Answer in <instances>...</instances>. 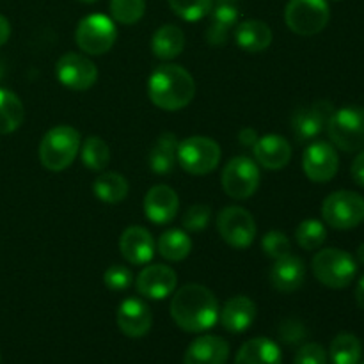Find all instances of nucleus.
<instances>
[{
  "label": "nucleus",
  "instance_id": "obj_1",
  "mask_svg": "<svg viewBox=\"0 0 364 364\" xmlns=\"http://www.w3.org/2000/svg\"><path fill=\"white\" fill-rule=\"evenodd\" d=\"M219 302L203 284L188 283L178 288L171 301V316L185 333H205L219 320Z\"/></svg>",
  "mask_w": 364,
  "mask_h": 364
},
{
  "label": "nucleus",
  "instance_id": "obj_2",
  "mask_svg": "<svg viewBox=\"0 0 364 364\" xmlns=\"http://www.w3.org/2000/svg\"><path fill=\"white\" fill-rule=\"evenodd\" d=\"M148 96L155 107L176 112L191 105L196 96V80L183 66L162 64L148 78Z\"/></svg>",
  "mask_w": 364,
  "mask_h": 364
},
{
  "label": "nucleus",
  "instance_id": "obj_3",
  "mask_svg": "<svg viewBox=\"0 0 364 364\" xmlns=\"http://www.w3.org/2000/svg\"><path fill=\"white\" fill-rule=\"evenodd\" d=\"M82 139L77 128L70 124H59L53 127L43 135L39 142V162L46 171L60 173L68 169L75 162L77 155L80 153Z\"/></svg>",
  "mask_w": 364,
  "mask_h": 364
},
{
  "label": "nucleus",
  "instance_id": "obj_4",
  "mask_svg": "<svg viewBox=\"0 0 364 364\" xmlns=\"http://www.w3.org/2000/svg\"><path fill=\"white\" fill-rule=\"evenodd\" d=\"M311 269L323 287L341 290L355 279L358 263L354 256L348 255L343 249L327 247L316 252L311 262Z\"/></svg>",
  "mask_w": 364,
  "mask_h": 364
},
{
  "label": "nucleus",
  "instance_id": "obj_5",
  "mask_svg": "<svg viewBox=\"0 0 364 364\" xmlns=\"http://www.w3.org/2000/svg\"><path fill=\"white\" fill-rule=\"evenodd\" d=\"M327 135L338 149L355 153L364 149V107H343L334 110L327 123Z\"/></svg>",
  "mask_w": 364,
  "mask_h": 364
},
{
  "label": "nucleus",
  "instance_id": "obj_6",
  "mask_svg": "<svg viewBox=\"0 0 364 364\" xmlns=\"http://www.w3.org/2000/svg\"><path fill=\"white\" fill-rule=\"evenodd\" d=\"M178 162L188 174L205 176L219 167L220 146L210 137L192 135L178 144Z\"/></svg>",
  "mask_w": 364,
  "mask_h": 364
},
{
  "label": "nucleus",
  "instance_id": "obj_7",
  "mask_svg": "<svg viewBox=\"0 0 364 364\" xmlns=\"http://www.w3.org/2000/svg\"><path fill=\"white\" fill-rule=\"evenodd\" d=\"M116 39L117 28L114 20L100 13L82 18L75 31V41L78 48L87 55H103L112 48Z\"/></svg>",
  "mask_w": 364,
  "mask_h": 364
},
{
  "label": "nucleus",
  "instance_id": "obj_8",
  "mask_svg": "<svg viewBox=\"0 0 364 364\" xmlns=\"http://www.w3.org/2000/svg\"><path fill=\"white\" fill-rule=\"evenodd\" d=\"M322 217L334 230H354L364 220V198L352 191L333 192L323 199Z\"/></svg>",
  "mask_w": 364,
  "mask_h": 364
},
{
  "label": "nucleus",
  "instance_id": "obj_9",
  "mask_svg": "<svg viewBox=\"0 0 364 364\" xmlns=\"http://www.w3.org/2000/svg\"><path fill=\"white\" fill-rule=\"evenodd\" d=\"M331 9L327 0H290L284 9V21L297 36H315L327 27Z\"/></svg>",
  "mask_w": 364,
  "mask_h": 364
},
{
  "label": "nucleus",
  "instance_id": "obj_10",
  "mask_svg": "<svg viewBox=\"0 0 364 364\" xmlns=\"http://www.w3.org/2000/svg\"><path fill=\"white\" fill-rule=\"evenodd\" d=\"M259 180H262V174H259L256 160L244 155L231 159L220 176L224 192L231 199H238V201H244V199L255 196L259 187Z\"/></svg>",
  "mask_w": 364,
  "mask_h": 364
},
{
  "label": "nucleus",
  "instance_id": "obj_11",
  "mask_svg": "<svg viewBox=\"0 0 364 364\" xmlns=\"http://www.w3.org/2000/svg\"><path fill=\"white\" fill-rule=\"evenodd\" d=\"M217 231L231 247L247 249L256 238L255 217L242 206H228L217 215Z\"/></svg>",
  "mask_w": 364,
  "mask_h": 364
},
{
  "label": "nucleus",
  "instance_id": "obj_12",
  "mask_svg": "<svg viewBox=\"0 0 364 364\" xmlns=\"http://www.w3.org/2000/svg\"><path fill=\"white\" fill-rule=\"evenodd\" d=\"M55 75L64 87L71 91H87L98 80V68L85 55L68 52L57 60Z\"/></svg>",
  "mask_w": 364,
  "mask_h": 364
},
{
  "label": "nucleus",
  "instance_id": "obj_13",
  "mask_svg": "<svg viewBox=\"0 0 364 364\" xmlns=\"http://www.w3.org/2000/svg\"><path fill=\"white\" fill-rule=\"evenodd\" d=\"M304 174L315 183H327L333 180L340 169V156L336 148L326 141H316L306 148L302 156Z\"/></svg>",
  "mask_w": 364,
  "mask_h": 364
},
{
  "label": "nucleus",
  "instance_id": "obj_14",
  "mask_svg": "<svg viewBox=\"0 0 364 364\" xmlns=\"http://www.w3.org/2000/svg\"><path fill=\"white\" fill-rule=\"evenodd\" d=\"M176 272L162 263H148L135 279L137 294L149 301H164L176 291Z\"/></svg>",
  "mask_w": 364,
  "mask_h": 364
},
{
  "label": "nucleus",
  "instance_id": "obj_15",
  "mask_svg": "<svg viewBox=\"0 0 364 364\" xmlns=\"http://www.w3.org/2000/svg\"><path fill=\"white\" fill-rule=\"evenodd\" d=\"M334 105L327 100H318L308 107H301L291 116V130L299 142L313 141L327 128L331 116L334 112Z\"/></svg>",
  "mask_w": 364,
  "mask_h": 364
},
{
  "label": "nucleus",
  "instance_id": "obj_16",
  "mask_svg": "<svg viewBox=\"0 0 364 364\" xmlns=\"http://www.w3.org/2000/svg\"><path fill=\"white\" fill-rule=\"evenodd\" d=\"M153 326L151 309L141 299H124L117 309V327L128 338L146 336Z\"/></svg>",
  "mask_w": 364,
  "mask_h": 364
},
{
  "label": "nucleus",
  "instance_id": "obj_17",
  "mask_svg": "<svg viewBox=\"0 0 364 364\" xmlns=\"http://www.w3.org/2000/svg\"><path fill=\"white\" fill-rule=\"evenodd\" d=\"M180 210V199L178 194L167 185H155L149 188L144 196V213L149 223L169 224L176 219Z\"/></svg>",
  "mask_w": 364,
  "mask_h": 364
},
{
  "label": "nucleus",
  "instance_id": "obj_18",
  "mask_svg": "<svg viewBox=\"0 0 364 364\" xmlns=\"http://www.w3.org/2000/svg\"><path fill=\"white\" fill-rule=\"evenodd\" d=\"M155 240L146 228L130 226L121 233V256L130 265H148L155 256Z\"/></svg>",
  "mask_w": 364,
  "mask_h": 364
},
{
  "label": "nucleus",
  "instance_id": "obj_19",
  "mask_svg": "<svg viewBox=\"0 0 364 364\" xmlns=\"http://www.w3.org/2000/svg\"><path fill=\"white\" fill-rule=\"evenodd\" d=\"M252 153H255L256 164L263 169L281 171L290 164L291 144L281 135L269 134L258 137L256 144L252 146Z\"/></svg>",
  "mask_w": 364,
  "mask_h": 364
},
{
  "label": "nucleus",
  "instance_id": "obj_20",
  "mask_svg": "<svg viewBox=\"0 0 364 364\" xmlns=\"http://www.w3.org/2000/svg\"><path fill=\"white\" fill-rule=\"evenodd\" d=\"M230 358V345L224 338L205 334L188 345L183 364H226Z\"/></svg>",
  "mask_w": 364,
  "mask_h": 364
},
{
  "label": "nucleus",
  "instance_id": "obj_21",
  "mask_svg": "<svg viewBox=\"0 0 364 364\" xmlns=\"http://www.w3.org/2000/svg\"><path fill=\"white\" fill-rule=\"evenodd\" d=\"M270 284L281 294H291L304 284L306 263L299 256L287 255L279 259H274L270 269Z\"/></svg>",
  "mask_w": 364,
  "mask_h": 364
},
{
  "label": "nucleus",
  "instance_id": "obj_22",
  "mask_svg": "<svg viewBox=\"0 0 364 364\" xmlns=\"http://www.w3.org/2000/svg\"><path fill=\"white\" fill-rule=\"evenodd\" d=\"M220 323L231 334L245 333L252 326L256 318V304L252 299L245 295H235L226 301L224 308L219 313Z\"/></svg>",
  "mask_w": 364,
  "mask_h": 364
},
{
  "label": "nucleus",
  "instance_id": "obj_23",
  "mask_svg": "<svg viewBox=\"0 0 364 364\" xmlns=\"http://www.w3.org/2000/svg\"><path fill=\"white\" fill-rule=\"evenodd\" d=\"M272 38V28L262 20H244L235 27V41L247 53H259L267 50Z\"/></svg>",
  "mask_w": 364,
  "mask_h": 364
},
{
  "label": "nucleus",
  "instance_id": "obj_24",
  "mask_svg": "<svg viewBox=\"0 0 364 364\" xmlns=\"http://www.w3.org/2000/svg\"><path fill=\"white\" fill-rule=\"evenodd\" d=\"M235 364H283V354L276 341L269 338H252L242 345Z\"/></svg>",
  "mask_w": 364,
  "mask_h": 364
},
{
  "label": "nucleus",
  "instance_id": "obj_25",
  "mask_svg": "<svg viewBox=\"0 0 364 364\" xmlns=\"http://www.w3.org/2000/svg\"><path fill=\"white\" fill-rule=\"evenodd\" d=\"M208 16L210 25L206 27V41H208V45H226L231 31L237 27L238 18H240L237 6H215Z\"/></svg>",
  "mask_w": 364,
  "mask_h": 364
},
{
  "label": "nucleus",
  "instance_id": "obj_26",
  "mask_svg": "<svg viewBox=\"0 0 364 364\" xmlns=\"http://www.w3.org/2000/svg\"><path fill=\"white\" fill-rule=\"evenodd\" d=\"M185 34L178 25L166 23L155 31L151 38V52L156 59L173 60L183 52Z\"/></svg>",
  "mask_w": 364,
  "mask_h": 364
},
{
  "label": "nucleus",
  "instance_id": "obj_27",
  "mask_svg": "<svg viewBox=\"0 0 364 364\" xmlns=\"http://www.w3.org/2000/svg\"><path fill=\"white\" fill-rule=\"evenodd\" d=\"M178 139L171 132H164L149 153V169L156 174L173 173L178 162Z\"/></svg>",
  "mask_w": 364,
  "mask_h": 364
},
{
  "label": "nucleus",
  "instance_id": "obj_28",
  "mask_svg": "<svg viewBox=\"0 0 364 364\" xmlns=\"http://www.w3.org/2000/svg\"><path fill=\"white\" fill-rule=\"evenodd\" d=\"M128 181L127 178L121 176L119 173H102L92 183V192L100 201L107 203V205H117V203L124 201L128 196Z\"/></svg>",
  "mask_w": 364,
  "mask_h": 364
},
{
  "label": "nucleus",
  "instance_id": "obj_29",
  "mask_svg": "<svg viewBox=\"0 0 364 364\" xmlns=\"http://www.w3.org/2000/svg\"><path fill=\"white\" fill-rule=\"evenodd\" d=\"M25 109L21 100L9 89L0 87V134L16 132L23 124Z\"/></svg>",
  "mask_w": 364,
  "mask_h": 364
},
{
  "label": "nucleus",
  "instance_id": "obj_30",
  "mask_svg": "<svg viewBox=\"0 0 364 364\" xmlns=\"http://www.w3.org/2000/svg\"><path fill=\"white\" fill-rule=\"evenodd\" d=\"M156 249L167 262H183L191 255L192 240L183 230H169L160 235Z\"/></svg>",
  "mask_w": 364,
  "mask_h": 364
},
{
  "label": "nucleus",
  "instance_id": "obj_31",
  "mask_svg": "<svg viewBox=\"0 0 364 364\" xmlns=\"http://www.w3.org/2000/svg\"><path fill=\"white\" fill-rule=\"evenodd\" d=\"M363 347L355 334L341 333L331 341L329 359L333 364H359L361 363Z\"/></svg>",
  "mask_w": 364,
  "mask_h": 364
},
{
  "label": "nucleus",
  "instance_id": "obj_32",
  "mask_svg": "<svg viewBox=\"0 0 364 364\" xmlns=\"http://www.w3.org/2000/svg\"><path fill=\"white\" fill-rule=\"evenodd\" d=\"M82 162L87 167L89 171H103L110 162V148L102 137H96V135H89L87 139H84L82 142Z\"/></svg>",
  "mask_w": 364,
  "mask_h": 364
},
{
  "label": "nucleus",
  "instance_id": "obj_33",
  "mask_svg": "<svg viewBox=\"0 0 364 364\" xmlns=\"http://www.w3.org/2000/svg\"><path fill=\"white\" fill-rule=\"evenodd\" d=\"M327 240V230L322 220L306 219L295 230V242L304 251H316Z\"/></svg>",
  "mask_w": 364,
  "mask_h": 364
},
{
  "label": "nucleus",
  "instance_id": "obj_34",
  "mask_svg": "<svg viewBox=\"0 0 364 364\" xmlns=\"http://www.w3.org/2000/svg\"><path fill=\"white\" fill-rule=\"evenodd\" d=\"M112 20L121 25H134L144 16L146 0H110Z\"/></svg>",
  "mask_w": 364,
  "mask_h": 364
},
{
  "label": "nucleus",
  "instance_id": "obj_35",
  "mask_svg": "<svg viewBox=\"0 0 364 364\" xmlns=\"http://www.w3.org/2000/svg\"><path fill=\"white\" fill-rule=\"evenodd\" d=\"M176 16L185 21H199L213 9V0H167Z\"/></svg>",
  "mask_w": 364,
  "mask_h": 364
},
{
  "label": "nucleus",
  "instance_id": "obj_36",
  "mask_svg": "<svg viewBox=\"0 0 364 364\" xmlns=\"http://www.w3.org/2000/svg\"><path fill=\"white\" fill-rule=\"evenodd\" d=\"M262 249L263 252H265V256H269V258L272 259H279L283 258V256L290 255V238L284 233H281V231H269V233L262 238Z\"/></svg>",
  "mask_w": 364,
  "mask_h": 364
},
{
  "label": "nucleus",
  "instance_id": "obj_37",
  "mask_svg": "<svg viewBox=\"0 0 364 364\" xmlns=\"http://www.w3.org/2000/svg\"><path fill=\"white\" fill-rule=\"evenodd\" d=\"M210 219H212V206L194 205L185 210L181 217V226L185 231H203L208 226Z\"/></svg>",
  "mask_w": 364,
  "mask_h": 364
},
{
  "label": "nucleus",
  "instance_id": "obj_38",
  "mask_svg": "<svg viewBox=\"0 0 364 364\" xmlns=\"http://www.w3.org/2000/svg\"><path fill=\"white\" fill-rule=\"evenodd\" d=\"M103 283L109 290L112 291H123L128 290L134 283V276H132L130 269L124 265H112L105 270L103 274Z\"/></svg>",
  "mask_w": 364,
  "mask_h": 364
},
{
  "label": "nucleus",
  "instance_id": "obj_39",
  "mask_svg": "<svg viewBox=\"0 0 364 364\" xmlns=\"http://www.w3.org/2000/svg\"><path fill=\"white\" fill-rule=\"evenodd\" d=\"M294 364H327V352L318 343H306L295 354Z\"/></svg>",
  "mask_w": 364,
  "mask_h": 364
},
{
  "label": "nucleus",
  "instance_id": "obj_40",
  "mask_svg": "<svg viewBox=\"0 0 364 364\" xmlns=\"http://www.w3.org/2000/svg\"><path fill=\"white\" fill-rule=\"evenodd\" d=\"M279 336L281 340H284L287 343H299V341L304 340L306 327L302 326L299 320H284L279 327Z\"/></svg>",
  "mask_w": 364,
  "mask_h": 364
},
{
  "label": "nucleus",
  "instance_id": "obj_41",
  "mask_svg": "<svg viewBox=\"0 0 364 364\" xmlns=\"http://www.w3.org/2000/svg\"><path fill=\"white\" fill-rule=\"evenodd\" d=\"M350 174L352 178H354L355 183L364 187V149H361V151L355 155L354 162H352V167H350Z\"/></svg>",
  "mask_w": 364,
  "mask_h": 364
},
{
  "label": "nucleus",
  "instance_id": "obj_42",
  "mask_svg": "<svg viewBox=\"0 0 364 364\" xmlns=\"http://www.w3.org/2000/svg\"><path fill=\"white\" fill-rule=\"evenodd\" d=\"M238 141H240V144L245 146V148H252V146L256 144V141H258V134H256L252 128H244V130L238 134Z\"/></svg>",
  "mask_w": 364,
  "mask_h": 364
},
{
  "label": "nucleus",
  "instance_id": "obj_43",
  "mask_svg": "<svg viewBox=\"0 0 364 364\" xmlns=\"http://www.w3.org/2000/svg\"><path fill=\"white\" fill-rule=\"evenodd\" d=\"M11 38V23L4 14H0V46L6 45Z\"/></svg>",
  "mask_w": 364,
  "mask_h": 364
},
{
  "label": "nucleus",
  "instance_id": "obj_44",
  "mask_svg": "<svg viewBox=\"0 0 364 364\" xmlns=\"http://www.w3.org/2000/svg\"><path fill=\"white\" fill-rule=\"evenodd\" d=\"M355 302L359 308L364 309V276H361V279L355 284Z\"/></svg>",
  "mask_w": 364,
  "mask_h": 364
},
{
  "label": "nucleus",
  "instance_id": "obj_45",
  "mask_svg": "<svg viewBox=\"0 0 364 364\" xmlns=\"http://www.w3.org/2000/svg\"><path fill=\"white\" fill-rule=\"evenodd\" d=\"M213 2H215L217 6H237L240 0H213Z\"/></svg>",
  "mask_w": 364,
  "mask_h": 364
},
{
  "label": "nucleus",
  "instance_id": "obj_46",
  "mask_svg": "<svg viewBox=\"0 0 364 364\" xmlns=\"http://www.w3.org/2000/svg\"><path fill=\"white\" fill-rule=\"evenodd\" d=\"M358 259L364 265V244H361L358 247Z\"/></svg>",
  "mask_w": 364,
  "mask_h": 364
},
{
  "label": "nucleus",
  "instance_id": "obj_47",
  "mask_svg": "<svg viewBox=\"0 0 364 364\" xmlns=\"http://www.w3.org/2000/svg\"><path fill=\"white\" fill-rule=\"evenodd\" d=\"M78 2H84V4H95V2H98V0H78Z\"/></svg>",
  "mask_w": 364,
  "mask_h": 364
},
{
  "label": "nucleus",
  "instance_id": "obj_48",
  "mask_svg": "<svg viewBox=\"0 0 364 364\" xmlns=\"http://www.w3.org/2000/svg\"><path fill=\"white\" fill-rule=\"evenodd\" d=\"M0 78H2V66H0Z\"/></svg>",
  "mask_w": 364,
  "mask_h": 364
},
{
  "label": "nucleus",
  "instance_id": "obj_49",
  "mask_svg": "<svg viewBox=\"0 0 364 364\" xmlns=\"http://www.w3.org/2000/svg\"><path fill=\"white\" fill-rule=\"evenodd\" d=\"M333 2H341V0H333Z\"/></svg>",
  "mask_w": 364,
  "mask_h": 364
},
{
  "label": "nucleus",
  "instance_id": "obj_50",
  "mask_svg": "<svg viewBox=\"0 0 364 364\" xmlns=\"http://www.w3.org/2000/svg\"><path fill=\"white\" fill-rule=\"evenodd\" d=\"M359 364H364V361H363V363H359Z\"/></svg>",
  "mask_w": 364,
  "mask_h": 364
}]
</instances>
